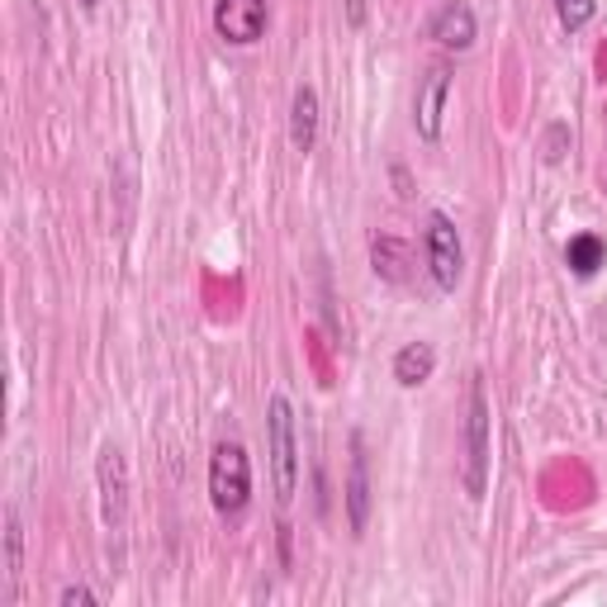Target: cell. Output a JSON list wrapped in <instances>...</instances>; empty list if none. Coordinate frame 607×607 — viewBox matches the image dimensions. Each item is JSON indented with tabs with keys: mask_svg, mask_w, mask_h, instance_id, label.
Here are the masks:
<instances>
[{
	"mask_svg": "<svg viewBox=\"0 0 607 607\" xmlns=\"http://www.w3.org/2000/svg\"><path fill=\"white\" fill-rule=\"evenodd\" d=\"M252 499V461L242 441H218L210 455V503L218 517H238Z\"/></svg>",
	"mask_w": 607,
	"mask_h": 607,
	"instance_id": "1",
	"label": "cell"
},
{
	"mask_svg": "<svg viewBox=\"0 0 607 607\" xmlns=\"http://www.w3.org/2000/svg\"><path fill=\"white\" fill-rule=\"evenodd\" d=\"M489 427H493V413H489V394H485V380H471V408H465V493L479 503L489 489V461H493V447H489Z\"/></svg>",
	"mask_w": 607,
	"mask_h": 607,
	"instance_id": "2",
	"label": "cell"
},
{
	"mask_svg": "<svg viewBox=\"0 0 607 607\" xmlns=\"http://www.w3.org/2000/svg\"><path fill=\"white\" fill-rule=\"evenodd\" d=\"M266 441H271L275 499L289 503L299 489V441H295V408H289L285 394H271L266 404Z\"/></svg>",
	"mask_w": 607,
	"mask_h": 607,
	"instance_id": "3",
	"label": "cell"
},
{
	"mask_svg": "<svg viewBox=\"0 0 607 607\" xmlns=\"http://www.w3.org/2000/svg\"><path fill=\"white\" fill-rule=\"evenodd\" d=\"M427 271H432L437 289H451L461 285L465 275V247H461V233H455V224L447 214H427Z\"/></svg>",
	"mask_w": 607,
	"mask_h": 607,
	"instance_id": "4",
	"label": "cell"
},
{
	"mask_svg": "<svg viewBox=\"0 0 607 607\" xmlns=\"http://www.w3.org/2000/svg\"><path fill=\"white\" fill-rule=\"evenodd\" d=\"M214 34L233 48H252L266 34V0H214Z\"/></svg>",
	"mask_w": 607,
	"mask_h": 607,
	"instance_id": "5",
	"label": "cell"
},
{
	"mask_svg": "<svg viewBox=\"0 0 607 607\" xmlns=\"http://www.w3.org/2000/svg\"><path fill=\"white\" fill-rule=\"evenodd\" d=\"M95 479H100V513L109 527H123L129 517V461L119 447H105L95 461Z\"/></svg>",
	"mask_w": 607,
	"mask_h": 607,
	"instance_id": "6",
	"label": "cell"
},
{
	"mask_svg": "<svg viewBox=\"0 0 607 607\" xmlns=\"http://www.w3.org/2000/svg\"><path fill=\"white\" fill-rule=\"evenodd\" d=\"M447 95H451V72L447 67H432L418 86V100H413V123H418V138L437 143L441 138V115H447Z\"/></svg>",
	"mask_w": 607,
	"mask_h": 607,
	"instance_id": "7",
	"label": "cell"
},
{
	"mask_svg": "<svg viewBox=\"0 0 607 607\" xmlns=\"http://www.w3.org/2000/svg\"><path fill=\"white\" fill-rule=\"evenodd\" d=\"M347 522L361 536L370 522V455H366V437L352 432V471H347Z\"/></svg>",
	"mask_w": 607,
	"mask_h": 607,
	"instance_id": "8",
	"label": "cell"
},
{
	"mask_svg": "<svg viewBox=\"0 0 607 607\" xmlns=\"http://www.w3.org/2000/svg\"><path fill=\"white\" fill-rule=\"evenodd\" d=\"M475 34H479V24H475V10L465 5V0H447V5L432 15V38L447 52L475 48Z\"/></svg>",
	"mask_w": 607,
	"mask_h": 607,
	"instance_id": "9",
	"label": "cell"
},
{
	"mask_svg": "<svg viewBox=\"0 0 607 607\" xmlns=\"http://www.w3.org/2000/svg\"><path fill=\"white\" fill-rule=\"evenodd\" d=\"M289 143H295V152H313V143H319V91L313 86H295V100H289Z\"/></svg>",
	"mask_w": 607,
	"mask_h": 607,
	"instance_id": "10",
	"label": "cell"
},
{
	"mask_svg": "<svg viewBox=\"0 0 607 607\" xmlns=\"http://www.w3.org/2000/svg\"><path fill=\"white\" fill-rule=\"evenodd\" d=\"M432 370H437L432 342H408V347H398V356H394V380L404 384V390H418V384H427V380H432Z\"/></svg>",
	"mask_w": 607,
	"mask_h": 607,
	"instance_id": "11",
	"label": "cell"
},
{
	"mask_svg": "<svg viewBox=\"0 0 607 607\" xmlns=\"http://www.w3.org/2000/svg\"><path fill=\"white\" fill-rule=\"evenodd\" d=\"M564 266H570L574 275H598V266H607V242L598 238V233H579V238H570V247H564Z\"/></svg>",
	"mask_w": 607,
	"mask_h": 607,
	"instance_id": "12",
	"label": "cell"
},
{
	"mask_svg": "<svg viewBox=\"0 0 607 607\" xmlns=\"http://www.w3.org/2000/svg\"><path fill=\"white\" fill-rule=\"evenodd\" d=\"M20 546H24V532H20V508H10V513H5V574H10V593H15L20 570H24Z\"/></svg>",
	"mask_w": 607,
	"mask_h": 607,
	"instance_id": "13",
	"label": "cell"
},
{
	"mask_svg": "<svg viewBox=\"0 0 607 607\" xmlns=\"http://www.w3.org/2000/svg\"><path fill=\"white\" fill-rule=\"evenodd\" d=\"M404 261H408V252L398 242H390V238L376 242V275H384V281H404Z\"/></svg>",
	"mask_w": 607,
	"mask_h": 607,
	"instance_id": "14",
	"label": "cell"
},
{
	"mask_svg": "<svg viewBox=\"0 0 607 607\" xmlns=\"http://www.w3.org/2000/svg\"><path fill=\"white\" fill-rule=\"evenodd\" d=\"M556 15H560L564 29L579 34L593 15H598V0H556Z\"/></svg>",
	"mask_w": 607,
	"mask_h": 607,
	"instance_id": "15",
	"label": "cell"
},
{
	"mask_svg": "<svg viewBox=\"0 0 607 607\" xmlns=\"http://www.w3.org/2000/svg\"><path fill=\"white\" fill-rule=\"evenodd\" d=\"M58 603H62V607H91V603H95V593H91L86 584H67V588L58 593Z\"/></svg>",
	"mask_w": 607,
	"mask_h": 607,
	"instance_id": "16",
	"label": "cell"
},
{
	"mask_svg": "<svg viewBox=\"0 0 607 607\" xmlns=\"http://www.w3.org/2000/svg\"><path fill=\"white\" fill-rule=\"evenodd\" d=\"M347 20L352 24H366V0H347Z\"/></svg>",
	"mask_w": 607,
	"mask_h": 607,
	"instance_id": "17",
	"label": "cell"
},
{
	"mask_svg": "<svg viewBox=\"0 0 607 607\" xmlns=\"http://www.w3.org/2000/svg\"><path fill=\"white\" fill-rule=\"evenodd\" d=\"M76 5H81V10H95V5H100V0H76Z\"/></svg>",
	"mask_w": 607,
	"mask_h": 607,
	"instance_id": "18",
	"label": "cell"
}]
</instances>
